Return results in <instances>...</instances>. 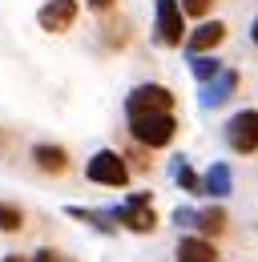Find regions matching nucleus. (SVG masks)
Instances as JSON below:
<instances>
[{
	"label": "nucleus",
	"instance_id": "obj_16",
	"mask_svg": "<svg viewBox=\"0 0 258 262\" xmlns=\"http://www.w3.org/2000/svg\"><path fill=\"white\" fill-rule=\"evenodd\" d=\"M174 178H178V186H186V190H198V178H193V169L186 162L174 165Z\"/></svg>",
	"mask_w": 258,
	"mask_h": 262
},
{
	"label": "nucleus",
	"instance_id": "obj_3",
	"mask_svg": "<svg viewBox=\"0 0 258 262\" xmlns=\"http://www.w3.org/2000/svg\"><path fill=\"white\" fill-rule=\"evenodd\" d=\"M226 141L234 154H254L258 149V109H242L230 117L226 125Z\"/></svg>",
	"mask_w": 258,
	"mask_h": 262
},
{
	"label": "nucleus",
	"instance_id": "obj_14",
	"mask_svg": "<svg viewBox=\"0 0 258 262\" xmlns=\"http://www.w3.org/2000/svg\"><path fill=\"white\" fill-rule=\"evenodd\" d=\"M234 85H238V77H234V73H226V77H222V85H214L206 101H210V105H222V101L230 97V93H234Z\"/></svg>",
	"mask_w": 258,
	"mask_h": 262
},
{
	"label": "nucleus",
	"instance_id": "obj_15",
	"mask_svg": "<svg viewBox=\"0 0 258 262\" xmlns=\"http://www.w3.org/2000/svg\"><path fill=\"white\" fill-rule=\"evenodd\" d=\"M218 73H222V65L210 61V57H198V61H193V77H198V81H210V77H218Z\"/></svg>",
	"mask_w": 258,
	"mask_h": 262
},
{
	"label": "nucleus",
	"instance_id": "obj_21",
	"mask_svg": "<svg viewBox=\"0 0 258 262\" xmlns=\"http://www.w3.org/2000/svg\"><path fill=\"white\" fill-rule=\"evenodd\" d=\"M250 36H254V45H258V20H254V29H250Z\"/></svg>",
	"mask_w": 258,
	"mask_h": 262
},
{
	"label": "nucleus",
	"instance_id": "obj_12",
	"mask_svg": "<svg viewBox=\"0 0 258 262\" xmlns=\"http://www.w3.org/2000/svg\"><path fill=\"white\" fill-rule=\"evenodd\" d=\"M206 190H210V194H226V190H230V169H226V165H214V169L206 173Z\"/></svg>",
	"mask_w": 258,
	"mask_h": 262
},
{
	"label": "nucleus",
	"instance_id": "obj_10",
	"mask_svg": "<svg viewBox=\"0 0 258 262\" xmlns=\"http://www.w3.org/2000/svg\"><path fill=\"white\" fill-rule=\"evenodd\" d=\"M32 162L40 165L45 173H64V169H69V158H64L61 145H36V149H32Z\"/></svg>",
	"mask_w": 258,
	"mask_h": 262
},
{
	"label": "nucleus",
	"instance_id": "obj_11",
	"mask_svg": "<svg viewBox=\"0 0 258 262\" xmlns=\"http://www.w3.org/2000/svg\"><path fill=\"white\" fill-rule=\"evenodd\" d=\"M178 222H198V230H206V234H218L226 222L222 210H202V214H190V210H178Z\"/></svg>",
	"mask_w": 258,
	"mask_h": 262
},
{
	"label": "nucleus",
	"instance_id": "obj_7",
	"mask_svg": "<svg viewBox=\"0 0 258 262\" xmlns=\"http://www.w3.org/2000/svg\"><path fill=\"white\" fill-rule=\"evenodd\" d=\"M36 20H40L45 33H69L73 20H77V0H49V4H40Z\"/></svg>",
	"mask_w": 258,
	"mask_h": 262
},
{
	"label": "nucleus",
	"instance_id": "obj_1",
	"mask_svg": "<svg viewBox=\"0 0 258 262\" xmlns=\"http://www.w3.org/2000/svg\"><path fill=\"white\" fill-rule=\"evenodd\" d=\"M174 129H178V121H174L169 109H165V113H137V117H129L133 141H137V145H149V149L169 145V141H174Z\"/></svg>",
	"mask_w": 258,
	"mask_h": 262
},
{
	"label": "nucleus",
	"instance_id": "obj_13",
	"mask_svg": "<svg viewBox=\"0 0 258 262\" xmlns=\"http://www.w3.org/2000/svg\"><path fill=\"white\" fill-rule=\"evenodd\" d=\"M20 226H25V214H20L16 206H4V202H0V230L12 234V230H20Z\"/></svg>",
	"mask_w": 258,
	"mask_h": 262
},
{
	"label": "nucleus",
	"instance_id": "obj_4",
	"mask_svg": "<svg viewBox=\"0 0 258 262\" xmlns=\"http://www.w3.org/2000/svg\"><path fill=\"white\" fill-rule=\"evenodd\" d=\"M165 109H174V93L165 85H137L125 97L129 117H137V113H165Z\"/></svg>",
	"mask_w": 258,
	"mask_h": 262
},
{
	"label": "nucleus",
	"instance_id": "obj_8",
	"mask_svg": "<svg viewBox=\"0 0 258 262\" xmlns=\"http://www.w3.org/2000/svg\"><path fill=\"white\" fill-rule=\"evenodd\" d=\"M222 40H226V25L222 20H214V25L206 20L202 29H193V36L186 40V49H190V53H210V49H218Z\"/></svg>",
	"mask_w": 258,
	"mask_h": 262
},
{
	"label": "nucleus",
	"instance_id": "obj_9",
	"mask_svg": "<svg viewBox=\"0 0 258 262\" xmlns=\"http://www.w3.org/2000/svg\"><path fill=\"white\" fill-rule=\"evenodd\" d=\"M178 262H218V250L206 238H182L178 242Z\"/></svg>",
	"mask_w": 258,
	"mask_h": 262
},
{
	"label": "nucleus",
	"instance_id": "obj_2",
	"mask_svg": "<svg viewBox=\"0 0 258 262\" xmlns=\"http://www.w3.org/2000/svg\"><path fill=\"white\" fill-rule=\"evenodd\" d=\"M182 16H186V8H182V0H158V20H154V36H158V45L165 49H178L182 45Z\"/></svg>",
	"mask_w": 258,
	"mask_h": 262
},
{
	"label": "nucleus",
	"instance_id": "obj_20",
	"mask_svg": "<svg viewBox=\"0 0 258 262\" xmlns=\"http://www.w3.org/2000/svg\"><path fill=\"white\" fill-rule=\"evenodd\" d=\"M4 262H25V258H20V254H8V258H4Z\"/></svg>",
	"mask_w": 258,
	"mask_h": 262
},
{
	"label": "nucleus",
	"instance_id": "obj_17",
	"mask_svg": "<svg viewBox=\"0 0 258 262\" xmlns=\"http://www.w3.org/2000/svg\"><path fill=\"white\" fill-rule=\"evenodd\" d=\"M182 8H186V16H206L214 8V0H182Z\"/></svg>",
	"mask_w": 258,
	"mask_h": 262
},
{
	"label": "nucleus",
	"instance_id": "obj_6",
	"mask_svg": "<svg viewBox=\"0 0 258 262\" xmlns=\"http://www.w3.org/2000/svg\"><path fill=\"white\" fill-rule=\"evenodd\" d=\"M113 218H117L121 226L137 230V234H149V230L158 226V218H154V206H149V194H133L125 206L113 214Z\"/></svg>",
	"mask_w": 258,
	"mask_h": 262
},
{
	"label": "nucleus",
	"instance_id": "obj_19",
	"mask_svg": "<svg viewBox=\"0 0 258 262\" xmlns=\"http://www.w3.org/2000/svg\"><path fill=\"white\" fill-rule=\"evenodd\" d=\"M89 8H93V12H109V8H113V0H89Z\"/></svg>",
	"mask_w": 258,
	"mask_h": 262
},
{
	"label": "nucleus",
	"instance_id": "obj_5",
	"mask_svg": "<svg viewBox=\"0 0 258 262\" xmlns=\"http://www.w3.org/2000/svg\"><path fill=\"white\" fill-rule=\"evenodd\" d=\"M89 182H97V186H125L129 182V169H125V158L121 154H113V149H101V154H93V162H89Z\"/></svg>",
	"mask_w": 258,
	"mask_h": 262
},
{
	"label": "nucleus",
	"instance_id": "obj_18",
	"mask_svg": "<svg viewBox=\"0 0 258 262\" xmlns=\"http://www.w3.org/2000/svg\"><path fill=\"white\" fill-rule=\"evenodd\" d=\"M32 262H69V258H64V254H57V250H40Z\"/></svg>",
	"mask_w": 258,
	"mask_h": 262
}]
</instances>
